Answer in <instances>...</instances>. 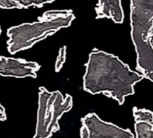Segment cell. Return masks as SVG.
Instances as JSON below:
<instances>
[{
  "mask_svg": "<svg viewBox=\"0 0 153 138\" xmlns=\"http://www.w3.org/2000/svg\"><path fill=\"white\" fill-rule=\"evenodd\" d=\"M83 75V89L96 95L103 93L123 104L125 97L135 92L134 85L143 80L117 56L94 49L89 54Z\"/></svg>",
  "mask_w": 153,
  "mask_h": 138,
  "instance_id": "1",
  "label": "cell"
},
{
  "mask_svg": "<svg viewBox=\"0 0 153 138\" xmlns=\"http://www.w3.org/2000/svg\"><path fill=\"white\" fill-rule=\"evenodd\" d=\"M131 1V36L136 48V69L153 82V0Z\"/></svg>",
  "mask_w": 153,
  "mask_h": 138,
  "instance_id": "2",
  "label": "cell"
},
{
  "mask_svg": "<svg viewBox=\"0 0 153 138\" xmlns=\"http://www.w3.org/2000/svg\"><path fill=\"white\" fill-rule=\"evenodd\" d=\"M75 19L70 10H48L37 22L11 27L7 31V49L10 54L27 50L63 28H68Z\"/></svg>",
  "mask_w": 153,
  "mask_h": 138,
  "instance_id": "3",
  "label": "cell"
},
{
  "mask_svg": "<svg viewBox=\"0 0 153 138\" xmlns=\"http://www.w3.org/2000/svg\"><path fill=\"white\" fill-rule=\"evenodd\" d=\"M72 97L59 92H49L43 87L39 92V108L35 134L33 138H51L59 129V121L72 108Z\"/></svg>",
  "mask_w": 153,
  "mask_h": 138,
  "instance_id": "4",
  "label": "cell"
},
{
  "mask_svg": "<svg viewBox=\"0 0 153 138\" xmlns=\"http://www.w3.org/2000/svg\"><path fill=\"white\" fill-rule=\"evenodd\" d=\"M80 138H134L131 132L105 122L95 113L82 118Z\"/></svg>",
  "mask_w": 153,
  "mask_h": 138,
  "instance_id": "5",
  "label": "cell"
},
{
  "mask_svg": "<svg viewBox=\"0 0 153 138\" xmlns=\"http://www.w3.org/2000/svg\"><path fill=\"white\" fill-rule=\"evenodd\" d=\"M40 65L23 59L0 56V75L24 78L37 76Z\"/></svg>",
  "mask_w": 153,
  "mask_h": 138,
  "instance_id": "6",
  "label": "cell"
},
{
  "mask_svg": "<svg viewBox=\"0 0 153 138\" xmlns=\"http://www.w3.org/2000/svg\"><path fill=\"white\" fill-rule=\"evenodd\" d=\"M136 138H153V113L145 108H133Z\"/></svg>",
  "mask_w": 153,
  "mask_h": 138,
  "instance_id": "7",
  "label": "cell"
},
{
  "mask_svg": "<svg viewBox=\"0 0 153 138\" xmlns=\"http://www.w3.org/2000/svg\"><path fill=\"white\" fill-rule=\"evenodd\" d=\"M95 12L97 19L108 18L116 23H122L124 19L121 0H98Z\"/></svg>",
  "mask_w": 153,
  "mask_h": 138,
  "instance_id": "8",
  "label": "cell"
},
{
  "mask_svg": "<svg viewBox=\"0 0 153 138\" xmlns=\"http://www.w3.org/2000/svg\"><path fill=\"white\" fill-rule=\"evenodd\" d=\"M55 0H0V8L3 9H27L42 7Z\"/></svg>",
  "mask_w": 153,
  "mask_h": 138,
  "instance_id": "9",
  "label": "cell"
},
{
  "mask_svg": "<svg viewBox=\"0 0 153 138\" xmlns=\"http://www.w3.org/2000/svg\"><path fill=\"white\" fill-rule=\"evenodd\" d=\"M65 56H66V47H63L60 49L59 53V56L57 58V61H56V65H55V69L56 72H59L62 68L63 63L65 62Z\"/></svg>",
  "mask_w": 153,
  "mask_h": 138,
  "instance_id": "10",
  "label": "cell"
},
{
  "mask_svg": "<svg viewBox=\"0 0 153 138\" xmlns=\"http://www.w3.org/2000/svg\"><path fill=\"white\" fill-rule=\"evenodd\" d=\"M7 119V116L5 113V109L3 108V106L0 103V120L1 121H5Z\"/></svg>",
  "mask_w": 153,
  "mask_h": 138,
  "instance_id": "11",
  "label": "cell"
}]
</instances>
